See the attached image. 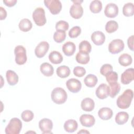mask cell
Listing matches in <instances>:
<instances>
[{
    "label": "cell",
    "instance_id": "cell-1",
    "mask_svg": "<svg viewBox=\"0 0 134 134\" xmlns=\"http://www.w3.org/2000/svg\"><path fill=\"white\" fill-rule=\"evenodd\" d=\"M133 92L131 89L126 90L122 94L120 95L116 101L117 106L121 109H127L130 106L133 99Z\"/></svg>",
    "mask_w": 134,
    "mask_h": 134
},
{
    "label": "cell",
    "instance_id": "cell-2",
    "mask_svg": "<svg viewBox=\"0 0 134 134\" xmlns=\"http://www.w3.org/2000/svg\"><path fill=\"white\" fill-rule=\"evenodd\" d=\"M52 100L57 104L64 103L68 98V95L65 91L61 87L54 88L51 94Z\"/></svg>",
    "mask_w": 134,
    "mask_h": 134
},
{
    "label": "cell",
    "instance_id": "cell-3",
    "mask_svg": "<svg viewBox=\"0 0 134 134\" xmlns=\"http://www.w3.org/2000/svg\"><path fill=\"white\" fill-rule=\"evenodd\" d=\"M22 128V122L17 118H12L5 128L6 134H19Z\"/></svg>",
    "mask_w": 134,
    "mask_h": 134
},
{
    "label": "cell",
    "instance_id": "cell-4",
    "mask_svg": "<svg viewBox=\"0 0 134 134\" xmlns=\"http://www.w3.org/2000/svg\"><path fill=\"white\" fill-rule=\"evenodd\" d=\"M32 19L37 26H43L47 22L44 9L41 7L36 8L32 13Z\"/></svg>",
    "mask_w": 134,
    "mask_h": 134
},
{
    "label": "cell",
    "instance_id": "cell-5",
    "mask_svg": "<svg viewBox=\"0 0 134 134\" xmlns=\"http://www.w3.org/2000/svg\"><path fill=\"white\" fill-rule=\"evenodd\" d=\"M15 62L18 65H23L27 61L26 50L23 46H17L14 49Z\"/></svg>",
    "mask_w": 134,
    "mask_h": 134
},
{
    "label": "cell",
    "instance_id": "cell-6",
    "mask_svg": "<svg viewBox=\"0 0 134 134\" xmlns=\"http://www.w3.org/2000/svg\"><path fill=\"white\" fill-rule=\"evenodd\" d=\"M73 4L70 9V14L71 16L74 19H79L81 18L83 14V9L81 5L83 1H72Z\"/></svg>",
    "mask_w": 134,
    "mask_h": 134
},
{
    "label": "cell",
    "instance_id": "cell-7",
    "mask_svg": "<svg viewBox=\"0 0 134 134\" xmlns=\"http://www.w3.org/2000/svg\"><path fill=\"white\" fill-rule=\"evenodd\" d=\"M44 3L53 15L58 14L62 9V4L59 0H45Z\"/></svg>",
    "mask_w": 134,
    "mask_h": 134
},
{
    "label": "cell",
    "instance_id": "cell-8",
    "mask_svg": "<svg viewBox=\"0 0 134 134\" xmlns=\"http://www.w3.org/2000/svg\"><path fill=\"white\" fill-rule=\"evenodd\" d=\"M125 47L124 41L120 39L112 40L108 45V51L111 54H117L122 51Z\"/></svg>",
    "mask_w": 134,
    "mask_h": 134
},
{
    "label": "cell",
    "instance_id": "cell-9",
    "mask_svg": "<svg viewBox=\"0 0 134 134\" xmlns=\"http://www.w3.org/2000/svg\"><path fill=\"white\" fill-rule=\"evenodd\" d=\"M66 86L68 89L73 93L79 92L82 87L81 82L77 79L72 78L66 82Z\"/></svg>",
    "mask_w": 134,
    "mask_h": 134
},
{
    "label": "cell",
    "instance_id": "cell-10",
    "mask_svg": "<svg viewBox=\"0 0 134 134\" xmlns=\"http://www.w3.org/2000/svg\"><path fill=\"white\" fill-rule=\"evenodd\" d=\"M39 127L43 133H52L53 122L48 118H43L39 122Z\"/></svg>",
    "mask_w": 134,
    "mask_h": 134
},
{
    "label": "cell",
    "instance_id": "cell-11",
    "mask_svg": "<svg viewBox=\"0 0 134 134\" xmlns=\"http://www.w3.org/2000/svg\"><path fill=\"white\" fill-rule=\"evenodd\" d=\"M49 49V44L45 41L40 42L36 47L35 53L37 57L41 58L43 57L48 51Z\"/></svg>",
    "mask_w": 134,
    "mask_h": 134
},
{
    "label": "cell",
    "instance_id": "cell-12",
    "mask_svg": "<svg viewBox=\"0 0 134 134\" xmlns=\"http://www.w3.org/2000/svg\"><path fill=\"white\" fill-rule=\"evenodd\" d=\"M109 87L105 83L100 84L96 90V96L101 99L106 98L109 95Z\"/></svg>",
    "mask_w": 134,
    "mask_h": 134
},
{
    "label": "cell",
    "instance_id": "cell-13",
    "mask_svg": "<svg viewBox=\"0 0 134 134\" xmlns=\"http://www.w3.org/2000/svg\"><path fill=\"white\" fill-rule=\"evenodd\" d=\"M104 14L108 18H114L118 14V7L114 3H109L105 6Z\"/></svg>",
    "mask_w": 134,
    "mask_h": 134
},
{
    "label": "cell",
    "instance_id": "cell-14",
    "mask_svg": "<svg viewBox=\"0 0 134 134\" xmlns=\"http://www.w3.org/2000/svg\"><path fill=\"white\" fill-rule=\"evenodd\" d=\"M134 80V70L133 68H129L126 70L121 75V82L127 85L131 83Z\"/></svg>",
    "mask_w": 134,
    "mask_h": 134
},
{
    "label": "cell",
    "instance_id": "cell-15",
    "mask_svg": "<svg viewBox=\"0 0 134 134\" xmlns=\"http://www.w3.org/2000/svg\"><path fill=\"white\" fill-rule=\"evenodd\" d=\"M80 121L83 126L91 127L95 123L94 117L90 114H83L80 117Z\"/></svg>",
    "mask_w": 134,
    "mask_h": 134
},
{
    "label": "cell",
    "instance_id": "cell-16",
    "mask_svg": "<svg viewBox=\"0 0 134 134\" xmlns=\"http://www.w3.org/2000/svg\"><path fill=\"white\" fill-rule=\"evenodd\" d=\"M91 40L95 44L100 46L104 43L105 41V36L102 31H96L92 34Z\"/></svg>",
    "mask_w": 134,
    "mask_h": 134
},
{
    "label": "cell",
    "instance_id": "cell-17",
    "mask_svg": "<svg viewBox=\"0 0 134 134\" xmlns=\"http://www.w3.org/2000/svg\"><path fill=\"white\" fill-rule=\"evenodd\" d=\"M62 49V51L65 55L70 57L74 53L76 47L73 42L71 41H68L63 45Z\"/></svg>",
    "mask_w": 134,
    "mask_h": 134
},
{
    "label": "cell",
    "instance_id": "cell-18",
    "mask_svg": "<svg viewBox=\"0 0 134 134\" xmlns=\"http://www.w3.org/2000/svg\"><path fill=\"white\" fill-rule=\"evenodd\" d=\"M81 106L83 110L85 111H91L94 108L95 103L92 98L86 97L82 100Z\"/></svg>",
    "mask_w": 134,
    "mask_h": 134
},
{
    "label": "cell",
    "instance_id": "cell-19",
    "mask_svg": "<svg viewBox=\"0 0 134 134\" xmlns=\"http://www.w3.org/2000/svg\"><path fill=\"white\" fill-rule=\"evenodd\" d=\"M6 77L8 83L10 85H15L18 82V76L14 71L10 70H7L6 73Z\"/></svg>",
    "mask_w": 134,
    "mask_h": 134
},
{
    "label": "cell",
    "instance_id": "cell-20",
    "mask_svg": "<svg viewBox=\"0 0 134 134\" xmlns=\"http://www.w3.org/2000/svg\"><path fill=\"white\" fill-rule=\"evenodd\" d=\"M113 115L112 110L108 107H103L100 108L98 111V115L99 117L105 120L110 119Z\"/></svg>",
    "mask_w": 134,
    "mask_h": 134
},
{
    "label": "cell",
    "instance_id": "cell-21",
    "mask_svg": "<svg viewBox=\"0 0 134 134\" xmlns=\"http://www.w3.org/2000/svg\"><path fill=\"white\" fill-rule=\"evenodd\" d=\"M40 70L41 72L46 76H51L54 72L52 65L48 62L42 63L40 66Z\"/></svg>",
    "mask_w": 134,
    "mask_h": 134
},
{
    "label": "cell",
    "instance_id": "cell-22",
    "mask_svg": "<svg viewBox=\"0 0 134 134\" xmlns=\"http://www.w3.org/2000/svg\"><path fill=\"white\" fill-rule=\"evenodd\" d=\"M78 127L77 121L74 119H69L64 124V129L68 132H73Z\"/></svg>",
    "mask_w": 134,
    "mask_h": 134
},
{
    "label": "cell",
    "instance_id": "cell-23",
    "mask_svg": "<svg viewBox=\"0 0 134 134\" xmlns=\"http://www.w3.org/2000/svg\"><path fill=\"white\" fill-rule=\"evenodd\" d=\"M49 61L53 64H60L63 61V57L60 52L57 51H53L49 55Z\"/></svg>",
    "mask_w": 134,
    "mask_h": 134
},
{
    "label": "cell",
    "instance_id": "cell-24",
    "mask_svg": "<svg viewBox=\"0 0 134 134\" xmlns=\"http://www.w3.org/2000/svg\"><path fill=\"white\" fill-rule=\"evenodd\" d=\"M129 119V115L125 111L118 112L115 117L116 122L119 125L126 124Z\"/></svg>",
    "mask_w": 134,
    "mask_h": 134
},
{
    "label": "cell",
    "instance_id": "cell-25",
    "mask_svg": "<svg viewBox=\"0 0 134 134\" xmlns=\"http://www.w3.org/2000/svg\"><path fill=\"white\" fill-rule=\"evenodd\" d=\"M18 27L20 30L24 32H27L31 30L32 27V24L29 19L24 18L20 21Z\"/></svg>",
    "mask_w": 134,
    "mask_h": 134
},
{
    "label": "cell",
    "instance_id": "cell-26",
    "mask_svg": "<svg viewBox=\"0 0 134 134\" xmlns=\"http://www.w3.org/2000/svg\"><path fill=\"white\" fill-rule=\"evenodd\" d=\"M131 56L128 53H123L118 58V62L123 66H127L132 63Z\"/></svg>",
    "mask_w": 134,
    "mask_h": 134
},
{
    "label": "cell",
    "instance_id": "cell-27",
    "mask_svg": "<svg viewBox=\"0 0 134 134\" xmlns=\"http://www.w3.org/2000/svg\"><path fill=\"white\" fill-rule=\"evenodd\" d=\"M84 81L86 86L88 87H93L96 85L98 82V79L96 76L94 74H89L85 77Z\"/></svg>",
    "mask_w": 134,
    "mask_h": 134
},
{
    "label": "cell",
    "instance_id": "cell-28",
    "mask_svg": "<svg viewBox=\"0 0 134 134\" xmlns=\"http://www.w3.org/2000/svg\"><path fill=\"white\" fill-rule=\"evenodd\" d=\"M57 74L61 78H65L70 74V69L66 65H61L57 69Z\"/></svg>",
    "mask_w": 134,
    "mask_h": 134
},
{
    "label": "cell",
    "instance_id": "cell-29",
    "mask_svg": "<svg viewBox=\"0 0 134 134\" xmlns=\"http://www.w3.org/2000/svg\"><path fill=\"white\" fill-rule=\"evenodd\" d=\"M90 10L94 14L99 13L102 9V3L99 0H94L91 2L90 5Z\"/></svg>",
    "mask_w": 134,
    "mask_h": 134
},
{
    "label": "cell",
    "instance_id": "cell-30",
    "mask_svg": "<svg viewBox=\"0 0 134 134\" xmlns=\"http://www.w3.org/2000/svg\"><path fill=\"white\" fill-rule=\"evenodd\" d=\"M75 59L77 62H78L79 63L82 64H86L88 63V62H89L90 58L88 53L79 52L76 54Z\"/></svg>",
    "mask_w": 134,
    "mask_h": 134
},
{
    "label": "cell",
    "instance_id": "cell-31",
    "mask_svg": "<svg viewBox=\"0 0 134 134\" xmlns=\"http://www.w3.org/2000/svg\"><path fill=\"white\" fill-rule=\"evenodd\" d=\"M79 46V52H80L88 54L91 52L92 46L91 43L87 40L82 41L80 43Z\"/></svg>",
    "mask_w": 134,
    "mask_h": 134
},
{
    "label": "cell",
    "instance_id": "cell-32",
    "mask_svg": "<svg viewBox=\"0 0 134 134\" xmlns=\"http://www.w3.org/2000/svg\"><path fill=\"white\" fill-rule=\"evenodd\" d=\"M122 13L126 17H130L134 14V6L132 3L125 4L122 8Z\"/></svg>",
    "mask_w": 134,
    "mask_h": 134
},
{
    "label": "cell",
    "instance_id": "cell-33",
    "mask_svg": "<svg viewBox=\"0 0 134 134\" xmlns=\"http://www.w3.org/2000/svg\"><path fill=\"white\" fill-rule=\"evenodd\" d=\"M109 96L111 98H114L119 92L120 90V85L119 83L115 82L109 84Z\"/></svg>",
    "mask_w": 134,
    "mask_h": 134
},
{
    "label": "cell",
    "instance_id": "cell-34",
    "mask_svg": "<svg viewBox=\"0 0 134 134\" xmlns=\"http://www.w3.org/2000/svg\"><path fill=\"white\" fill-rule=\"evenodd\" d=\"M118 28V24L115 20H111L108 21L105 26V30L109 34H111L116 31Z\"/></svg>",
    "mask_w": 134,
    "mask_h": 134
},
{
    "label": "cell",
    "instance_id": "cell-35",
    "mask_svg": "<svg viewBox=\"0 0 134 134\" xmlns=\"http://www.w3.org/2000/svg\"><path fill=\"white\" fill-rule=\"evenodd\" d=\"M53 40L57 43H61L66 38L65 31L57 30L53 34Z\"/></svg>",
    "mask_w": 134,
    "mask_h": 134
},
{
    "label": "cell",
    "instance_id": "cell-36",
    "mask_svg": "<svg viewBox=\"0 0 134 134\" xmlns=\"http://www.w3.org/2000/svg\"><path fill=\"white\" fill-rule=\"evenodd\" d=\"M21 117L23 120L25 122H29L32 120L34 117L33 112L30 110H25L21 114Z\"/></svg>",
    "mask_w": 134,
    "mask_h": 134
},
{
    "label": "cell",
    "instance_id": "cell-37",
    "mask_svg": "<svg viewBox=\"0 0 134 134\" xmlns=\"http://www.w3.org/2000/svg\"><path fill=\"white\" fill-rule=\"evenodd\" d=\"M105 76L106 81L109 84L116 82L118 81V74L116 72L111 71L107 73Z\"/></svg>",
    "mask_w": 134,
    "mask_h": 134
},
{
    "label": "cell",
    "instance_id": "cell-38",
    "mask_svg": "<svg viewBox=\"0 0 134 134\" xmlns=\"http://www.w3.org/2000/svg\"><path fill=\"white\" fill-rule=\"evenodd\" d=\"M69 28V25L68 22L64 20H60L55 24V29L57 30L66 31Z\"/></svg>",
    "mask_w": 134,
    "mask_h": 134
},
{
    "label": "cell",
    "instance_id": "cell-39",
    "mask_svg": "<svg viewBox=\"0 0 134 134\" xmlns=\"http://www.w3.org/2000/svg\"><path fill=\"white\" fill-rule=\"evenodd\" d=\"M81 32V28L79 26H74L72 27L69 31V36L71 38L77 37Z\"/></svg>",
    "mask_w": 134,
    "mask_h": 134
},
{
    "label": "cell",
    "instance_id": "cell-40",
    "mask_svg": "<svg viewBox=\"0 0 134 134\" xmlns=\"http://www.w3.org/2000/svg\"><path fill=\"white\" fill-rule=\"evenodd\" d=\"M73 73L77 77H82L86 73V70L85 68L82 66H75L73 69Z\"/></svg>",
    "mask_w": 134,
    "mask_h": 134
},
{
    "label": "cell",
    "instance_id": "cell-41",
    "mask_svg": "<svg viewBox=\"0 0 134 134\" xmlns=\"http://www.w3.org/2000/svg\"><path fill=\"white\" fill-rule=\"evenodd\" d=\"M113 71V66L110 64H103L100 69V73L104 76H105L107 73Z\"/></svg>",
    "mask_w": 134,
    "mask_h": 134
},
{
    "label": "cell",
    "instance_id": "cell-42",
    "mask_svg": "<svg viewBox=\"0 0 134 134\" xmlns=\"http://www.w3.org/2000/svg\"><path fill=\"white\" fill-rule=\"evenodd\" d=\"M133 35L129 37L127 39V44L128 48L131 50L133 51Z\"/></svg>",
    "mask_w": 134,
    "mask_h": 134
},
{
    "label": "cell",
    "instance_id": "cell-43",
    "mask_svg": "<svg viewBox=\"0 0 134 134\" xmlns=\"http://www.w3.org/2000/svg\"><path fill=\"white\" fill-rule=\"evenodd\" d=\"M17 2V0H4L3 3L8 7H13L15 5Z\"/></svg>",
    "mask_w": 134,
    "mask_h": 134
},
{
    "label": "cell",
    "instance_id": "cell-44",
    "mask_svg": "<svg viewBox=\"0 0 134 134\" xmlns=\"http://www.w3.org/2000/svg\"><path fill=\"white\" fill-rule=\"evenodd\" d=\"M7 16V12L2 6L0 7V19L3 20L6 18Z\"/></svg>",
    "mask_w": 134,
    "mask_h": 134
},
{
    "label": "cell",
    "instance_id": "cell-45",
    "mask_svg": "<svg viewBox=\"0 0 134 134\" xmlns=\"http://www.w3.org/2000/svg\"><path fill=\"white\" fill-rule=\"evenodd\" d=\"M90 133V132L87 131L85 129H82L81 131H80L77 132V133Z\"/></svg>",
    "mask_w": 134,
    "mask_h": 134
}]
</instances>
